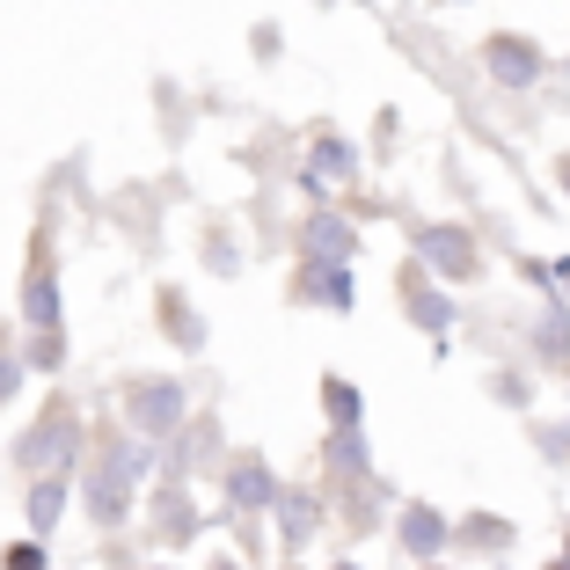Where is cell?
I'll use <instances>...</instances> for the list:
<instances>
[{
	"label": "cell",
	"instance_id": "obj_1",
	"mask_svg": "<svg viewBox=\"0 0 570 570\" xmlns=\"http://www.w3.org/2000/svg\"><path fill=\"white\" fill-rule=\"evenodd\" d=\"M30 520H37V527H51V520H59V483H45V490L30 498Z\"/></svg>",
	"mask_w": 570,
	"mask_h": 570
},
{
	"label": "cell",
	"instance_id": "obj_2",
	"mask_svg": "<svg viewBox=\"0 0 570 570\" xmlns=\"http://www.w3.org/2000/svg\"><path fill=\"white\" fill-rule=\"evenodd\" d=\"M498 67H504V73H534V51H512V45H504V51H498Z\"/></svg>",
	"mask_w": 570,
	"mask_h": 570
},
{
	"label": "cell",
	"instance_id": "obj_3",
	"mask_svg": "<svg viewBox=\"0 0 570 570\" xmlns=\"http://www.w3.org/2000/svg\"><path fill=\"white\" fill-rule=\"evenodd\" d=\"M410 541H417V549H432V541H439V520H424V512H417V520H410Z\"/></svg>",
	"mask_w": 570,
	"mask_h": 570
},
{
	"label": "cell",
	"instance_id": "obj_4",
	"mask_svg": "<svg viewBox=\"0 0 570 570\" xmlns=\"http://www.w3.org/2000/svg\"><path fill=\"white\" fill-rule=\"evenodd\" d=\"M8 570H37V549L22 541V549H8Z\"/></svg>",
	"mask_w": 570,
	"mask_h": 570
}]
</instances>
